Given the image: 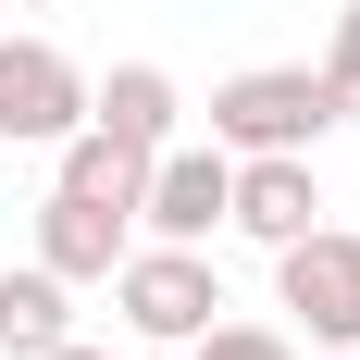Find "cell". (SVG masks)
<instances>
[{
	"label": "cell",
	"instance_id": "obj_7",
	"mask_svg": "<svg viewBox=\"0 0 360 360\" xmlns=\"http://www.w3.org/2000/svg\"><path fill=\"white\" fill-rule=\"evenodd\" d=\"M37 261H50L63 286H112V261H124V212H100V199L50 186V212H37Z\"/></svg>",
	"mask_w": 360,
	"mask_h": 360
},
{
	"label": "cell",
	"instance_id": "obj_10",
	"mask_svg": "<svg viewBox=\"0 0 360 360\" xmlns=\"http://www.w3.org/2000/svg\"><path fill=\"white\" fill-rule=\"evenodd\" d=\"M50 149H63V186H75V199H100V212L137 224V174H149V149L100 137V124H75V137H50Z\"/></svg>",
	"mask_w": 360,
	"mask_h": 360
},
{
	"label": "cell",
	"instance_id": "obj_11",
	"mask_svg": "<svg viewBox=\"0 0 360 360\" xmlns=\"http://www.w3.org/2000/svg\"><path fill=\"white\" fill-rule=\"evenodd\" d=\"M186 360H298V348H286L274 323H199V335H186Z\"/></svg>",
	"mask_w": 360,
	"mask_h": 360
},
{
	"label": "cell",
	"instance_id": "obj_14",
	"mask_svg": "<svg viewBox=\"0 0 360 360\" xmlns=\"http://www.w3.org/2000/svg\"><path fill=\"white\" fill-rule=\"evenodd\" d=\"M13 13H63V0H13Z\"/></svg>",
	"mask_w": 360,
	"mask_h": 360
},
{
	"label": "cell",
	"instance_id": "obj_1",
	"mask_svg": "<svg viewBox=\"0 0 360 360\" xmlns=\"http://www.w3.org/2000/svg\"><path fill=\"white\" fill-rule=\"evenodd\" d=\"M323 124H348L323 63H249L212 87V149H311Z\"/></svg>",
	"mask_w": 360,
	"mask_h": 360
},
{
	"label": "cell",
	"instance_id": "obj_5",
	"mask_svg": "<svg viewBox=\"0 0 360 360\" xmlns=\"http://www.w3.org/2000/svg\"><path fill=\"white\" fill-rule=\"evenodd\" d=\"M224 186H236V149H212V137L174 149V137H162V149H149V174H137V224H149V236H174V249H199V236L224 224Z\"/></svg>",
	"mask_w": 360,
	"mask_h": 360
},
{
	"label": "cell",
	"instance_id": "obj_8",
	"mask_svg": "<svg viewBox=\"0 0 360 360\" xmlns=\"http://www.w3.org/2000/svg\"><path fill=\"white\" fill-rule=\"evenodd\" d=\"M174 75H162V63H112L100 75V87H87V124H100V137H124V149H162V137H174Z\"/></svg>",
	"mask_w": 360,
	"mask_h": 360
},
{
	"label": "cell",
	"instance_id": "obj_15",
	"mask_svg": "<svg viewBox=\"0 0 360 360\" xmlns=\"http://www.w3.org/2000/svg\"><path fill=\"white\" fill-rule=\"evenodd\" d=\"M149 360H186V348H149Z\"/></svg>",
	"mask_w": 360,
	"mask_h": 360
},
{
	"label": "cell",
	"instance_id": "obj_9",
	"mask_svg": "<svg viewBox=\"0 0 360 360\" xmlns=\"http://www.w3.org/2000/svg\"><path fill=\"white\" fill-rule=\"evenodd\" d=\"M63 274H50V261H25V274H0V348H13V360H37V348H63V335H75V311H63Z\"/></svg>",
	"mask_w": 360,
	"mask_h": 360
},
{
	"label": "cell",
	"instance_id": "obj_16",
	"mask_svg": "<svg viewBox=\"0 0 360 360\" xmlns=\"http://www.w3.org/2000/svg\"><path fill=\"white\" fill-rule=\"evenodd\" d=\"M323 360H360V348H323Z\"/></svg>",
	"mask_w": 360,
	"mask_h": 360
},
{
	"label": "cell",
	"instance_id": "obj_13",
	"mask_svg": "<svg viewBox=\"0 0 360 360\" xmlns=\"http://www.w3.org/2000/svg\"><path fill=\"white\" fill-rule=\"evenodd\" d=\"M37 360H100V348H75V335H63V348H37Z\"/></svg>",
	"mask_w": 360,
	"mask_h": 360
},
{
	"label": "cell",
	"instance_id": "obj_4",
	"mask_svg": "<svg viewBox=\"0 0 360 360\" xmlns=\"http://www.w3.org/2000/svg\"><path fill=\"white\" fill-rule=\"evenodd\" d=\"M87 124V75L50 50V37H0V137L13 149H50Z\"/></svg>",
	"mask_w": 360,
	"mask_h": 360
},
{
	"label": "cell",
	"instance_id": "obj_3",
	"mask_svg": "<svg viewBox=\"0 0 360 360\" xmlns=\"http://www.w3.org/2000/svg\"><path fill=\"white\" fill-rule=\"evenodd\" d=\"M274 274H286V311L311 323V348H360V236L311 224L274 249Z\"/></svg>",
	"mask_w": 360,
	"mask_h": 360
},
{
	"label": "cell",
	"instance_id": "obj_6",
	"mask_svg": "<svg viewBox=\"0 0 360 360\" xmlns=\"http://www.w3.org/2000/svg\"><path fill=\"white\" fill-rule=\"evenodd\" d=\"M224 224L261 236V249H286L323 224V186H311V149H236V186H224Z\"/></svg>",
	"mask_w": 360,
	"mask_h": 360
},
{
	"label": "cell",
	"instance_id": "obj_2",
	"mask_svg": "<svg viewBox=\"0 0 360 360\" xmlns=\"http://www.w3.org/2000/svg\"><path fill=\"white\" fill-rule=\"evenodd\" d=\"M112 298H124V323H137L149 348H186V335L224 311V274L162 236V249H124V261H112Z\"/></svg>",
	"mask_w": 360,
	"mask_h": 360
},
{
	"label": "cell",
	"instance_id": "obj_12",
	"mask_svg": "<svg viewBox=\"0 0 360 360\" xmlns=\"http://www.w3.org/2000/svg\"><path fill=\"white\" fill-rule=\"evenodd\" d=\"M323 87H335V112H360V0L335 13V50H323Z\"/></svg>",
	"mask_w": 360,
	"mask_h": 360
}]
</instances>
